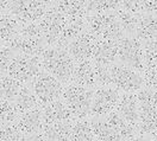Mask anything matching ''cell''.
<instances>
[{"instance_id":"1","label":"cell","mask_w":157,"mask_h":141,"mask_svg":"<svg viewBox=\"0 0 157 141\" xmlns=\"http://www.w3.org/2000/svg\"><path fill=\"white\" fill-rule=\"evenodd\" d=\"M40 63L43 70L56 77L64 85L71 82L75 60L70 56L67 48L57 45L47 46L40 55Z\"/></svg>"},{"instance_id":"2","label":"cell","mask_w":157,"mask_h":141,"mask_svg":"<svg viewBox=\"0 0 157 141\" xmlns=\"http://www.w3.org/2000/svg\"><path fill=\"white\" fill-rule=\"evenodd\" d=\"M139 102V139L150 140L157 129V90L143 87L137 92Z\"/></svg>"},{"instance_id":"3","label":"cell","mask_w":157,"mask_h":141,"mask_svg":"<svg viewBox=\"0 0 157 141\" xmlns=\"http://www.w3.org/2000/svg\"><path fill=\"white\" fill-rule=\"evenodd\" d=\"M6 45H9L16 55H29L38 57H40L43 51L48 46L38 21L24 24L19 34Z\"/></svg>"},{"instance_id":"4","label":"cell","mask_w":157,"mask_h":141,"mask_svg":"<svg viewBox=\"0 0 157 141\" xmlns=\"http://www.w3.org/2000/svg\"><path fill=\"white\" fill-rule=\"evenodd\" d=\"M87 30L98 39H121L125 34L117 12L92 13L87 16Z\"/></svg>"},{"instance_id":"5","label":"cell","mask_w":157,"mask_h":141,"mask_svg":"<svg viewBox=\"0 0 157 141\" xmlns=\"http://www.w3.org/2000/svg\"><path fill=\"white\" fill-rule=\"evenodd\" d=\"M94 89L75 84L70 82L64 85L62 100L66 102L75 119L89 118L92 110Z\"/></svg>"},{"instance_id":"6","label":"cell","mask_w":157,"mask_h":141,"mask_svg":"<svg viewBox=\"0 0 157 141\" xmlns=\"http://www.w3.org/2000/svg\"><path fill=\"white\" fill-rule=\"evenodd\" d=\"M109 75L111 84L120 92H138L145 85L142 72L119 62L109 65Z\"/></svg>"},{"instance_id":"7","label":"cell","mask_w":157,"mask_h":141,"mask_svg":"<svg viewBox=\"0 0 157 141\" xmlns=\"http://www.w3.org/2000/svg\"><path fill=\"white\" fill-rule=\"evenodd\" d=\"M118 62L139 72H143L145 70L143 40L137 36H124L119 40Z\"/></svg>"},{"instance_id":"8","label":"cell","mask_w":157,"mask_h":141,"mask_svg":"<svg viewBox=\"0 0 157 141\" xmlns=\"http://www.w3.org/2000/svg\"><path fill=\"white\" fill-rule=\"evenodd\" d=\"M43 70L40 57L29 55H16L11 62L7 75L18 80L21 84H31Z\"/></svg>"},{"instance_id":"9","label":"cell","mask_w":157,"mask_h":141,"mask_svg":"<svg viewBox=\"0 0 157 141\" xmlns=\"http://www.w3.org/2000/svg\"><path fill=\"white\" fill-rule=\"evenodd\" d=\"M40 106L62 99L64 84L45 70H42L31 83Z\"/></svg>"},{"instance_id":"10","label":"cell","mask_w":157,"mask_h":141,"mask_svg":"<svg viewBox=\"0 0 157 141\" xmlns=\"http://www.w3.org/2000/svg\"><path fill=\"white\" fill-rule=\"evenodd\" d=\"M50 7L45 0H11L9 12L24 25L39 21Z\"/></svg>"},{"instance_id":"11","label":"cell","mask_w":157,"mask_h":141,"mask_svg":"<svg viewBox=\"0 0 157 141\" xmlns=\"http://www.w3.org/2000/svg\"><path fill=\"white\" fill-rule=\"evenodd\" d=\"M66 20L67 17L64 14H62L59 10L51 6L48 12L44 14V17L38 21L43 37L48 46L59 44L64 30Z\"/></svg>"},{"instance_id":"12","label":"cell","mask_w":157,"mask_h":141,"mask_svg":"<svg viewBox=\"0 0 157 141\" xmlns=\"http://www.w3.org/2000/svg\"><path fill=\"white\" fill-rule=\"evenodd\" d=\"M121 92L113 85H102L94 89L90 116L100 118L116 110Z\"/></svg>"},{"instance_id":"13","label":"cell","mask_w":157,"mask_h":141,"mask_svg":"<svg viewBox=\"0 0 157 141\" xmlns=\"http://www.w3.org/2000/svg\"><path fill=\"white\" fill-rule=\"evenodd\" d=\"M44 125L45 122L43 119L40 106L20 114L17 121V126L25 136V140H42V132Z\"/></svg>"},{"instance_id":"14","label":"cell","mask_w":157,"mask_h":141,"mask_svg":"<svg viewBox=\"0 0 157 141\" xmlns=\"http://www.w3.org/2000/svg\"><path fill=\"white\" fill-rule=\"evenodd\" d=\"M97 39L98 38L86 30L69 43L67 45V50L75 62L92 60Z\"/></svg>"},{"instance_id":"15","label":"cell","mask_w":157,"mask_h":141,"mask_svg":"<svg viewBox=\"0 0 157 141\" xmlns=\"http://www.w3.org/2000/svg\"><path fill=\"white\" fill-rule=\"evenodd\" d=\"M116 110L124 120L138 129L139 125V102L137 92H121Z\"/></svg>"},{"instance_id":"16","label":"cell","mask_w":157,"mask_h":141,"mask_svg":"<svg viewBox=\"0 0 157 141\" xmlns=\"http://www.w3.org/2000/svg\"><path fill=\"white\" fill-rule=\"evenodd\" d=\"M119 40L97 39L92 60L98 64H104V65H112L117 63Z\"/></svg>"},{"instance_id":"17","label":"cell","mask_w":157,"mask_h":141,"mask_svg":"<svg viewBox=\"0 0 157 141\" xmlns=\"http://www.w3.org/2000/svg\"><path fill=\"white\" fill-rule=\"evenodd\" d=\"M71 82L86 87L89 89L97 88V78H95V65L93 60H86L81 62H75V68L73 72Z\"/></svg>"},{"instance_id":"18","label":"cell","mask_w":157,"mask_h":141,"mask_svg":"<svg viewBox=\"0 0 157 141\" xmlns=\"http://www.w3.org/2000/svg\"><path fill=\"white\" fill-rule=\"evenodd\" d=\"M42 113H43V119L45 123H54V122H61V121H70L74 120L75 118L73 116L71 111L66 104V102L59 99V100L52 101L48 104L40 106Z\"/></svg>"},{"instance_id":"19","label":"cell","mask_w":157,"mask_h":141,"mask_svg":"<svg viewBox=\"0 0 157 141\" xmlns=\"http://www.w3.org/2000/svg\"><path fill=\"white\" fill-rule=\"evenodd\" d=\"M87 30V17H67L61 42L57 46L67 48L69 43Z\"/></svg>"},{"instance_id":"20","label":"cell","mask_w":157,"mask_h":141,"mask_svg":"<svg viewBox=\"0 0 157 141\" xmlns=\"http://www.w3.org/2000/svg\"><path fill=\"white\" fill-rule=\"evenodd\" d=\"M73 120L45 123L42 132V140H70Z\"/></svg>"},{"instance_id":"21","label":"cell","mask_w":157,"mask_h":141,"mask_svg":"<svg viewBox=\"0 0 157 141\" xmlns=\"http://www.w3.org/2000/svg\"><path fill=\"white\" fill-rule=\"evenodd\" d=\"M1 44H9L11 40H13L18 34L23 24L17 19L12 13L5 12L1 13Z\"/></svg>"},{"instance_id":"22","label":"cell","mask_w":157,"mask_h":141,"mask_svg":"<svg viewBox=\"0 0 157 141\" xmlns=\"http://www.w3.org/2000/svg\"><path fill=\"white\" fill-rule=\"evenodd\" d=\"M88 0H57L52 6L66 17H87Z\"/></svg>"},{"instance_id":"23","label":"cell","mask_w":157,"mask_h":141,"mask_svg":"<svg viewBox=\"0 0 157 141\" xmlns=\"http://www.w3.org/2000/svg\"><path fill=\"white\" fill-rule=\"evenodd\" d=\"M136 36L142 40L157 39V13H143L139 16Z\"/></svg>"},{"instance_id":"24","label":"cell","mask_w":157,"mask_h":141,"mask_svg":"<svg viewBox=\"0 0 157 141\" xmlns=\"http://www.w3.org/2000/svg\"><path fill=\"white\" fill-rule=\"evenodd\" d=\"M13 102L16 103L18 110L21 114L40 106L31 84H23L19 92H18V95H17V97L14 99Z\"/></svg>"},{"instance_id":"25","label":"cell","mask_w":157,"mask_h":141,"mask_svg":"<svg viewBox=\"0 0 157 141\" xmlns=\"http://www.w3.org/2000/svg\"><path fill=\"white\" fill-rule=\"evenodd\" d=\"M70 140L82 141V140H95L93 127H92V120L89 118H80L73 120V127H71V138Z\"/></svg>"},{"instance_id":"26","label":"cell","mask_w":157,"mask_h":141,"mask_svg":"<svg viewBox=\"0 0 157 141\" xmlns=\"http://www.w3.org/2000/svg\"><path fill=\"white\" fill-rule=\"evenodd\" d=\"M93 133L95 136V140H119L116 132L112 129V127L108 125L104 116L94 118L90 116Z\"/></svg>"},{"instance_id":"27","label":"cell","mask_w":157,"mask_h":141,"mask_svg":"<svg viewBox=\"0 0 157 141\" xmlns=\"http://www.w3.org/2000/svg\"><path fill=\"white\" fill-rule=\"evenodd\" d=\"M117 16L120 21V25L123 27L124 34L125 36H136L140 14H136V13L120 9L117 11Z\"/></svg>"},{"instance_id":"28","label":"cell","mask_w":157,"mask_h":141,"mask_svg":"<svg viewBox=\"0 0 157 141\" xmlns=\"http://www.w3.org/2000/svg\"><path fill=\"white\" fill-rule=\"evenodd\" d=\"M21 85L23 84L19 81L13 78L10 75H1V100L14 101Z\"/></svg>"},{"instance_id":"29","label":"cell","mask_w":157,"mask_h":141,"mask_svg":"<svg viewBox=\"0 0 157 141\" xmlns=\"http://www.w3.org/2000/svg\"><path fill=\"white\" fill-rule=\"evenodd\" d=\"M121 9V0H88L87 13H108Z\"/></svg>"},{"instance_id":"30","label":"cell","mask_w":157,"mask_h":141,"mask_svg":"<svg viewBox=\"0 0 157 141\" xmlns=\"http://www.w3.org/2000/svg\"><path fill=\"white\" fill-rule=\"evenodd\" d=\"M20 114L13 101L1 100V126L17 123Z\"/></svg>"},{"instance_id":"31","label":"cell","mask_w":157,"mask_h":141,"mask_svg":"<svg viewBox=\"0 0 157 141\" xmlns=\"http://www.w3.org/2000/svg\"><path fill=\"white\" fill-rule=\"evenodd\" d=\"M143 56L145 69L157 65V39L143 40Z\"/></svg>"},{"instance_id":"32","label":"cell","mask_w":157,"mask_h":141,"mask_svg":"<svg viewBox=\"0 0 157 141\" xmlns=\"http://www.w3.org/2000/svg\"><path fill=\"white\" fill-rule=\"evenodd\" d=\"M0 140L1 141H23L25 136L19 131L17 123L1 126L0 128Z\"/></svg>"},{"instance_id":"33","label":"cell","mask_w":157,"mask_h":141,"mask_svg":"<svg viewBox=\"0 0 157 141\" xmlns=\"http://www.w3.org/2000/svg\"><path fill=\"white\" fill-rule=\"evenodd\" d=\"M94 65H95L97 88L98 87H102V85H112L111 84V75H109V65L98 64L95 62H94Z\"/></svg>"},{"instance_id":"34","label":"cell","mask_w":157,"mask_h":141,"mask_svg":"<svg viewBox=\"0 0 157 141\" xmlns=\"http://www.w3.org/2000/svg\"><path fill=\"white\" fill-rule=\"evenodd\" d=\"M0 50H1V75H6L11 62L13 60V57L16 56V53L6 44H1Z\"/></svg>"},{"instance_id":"35","label":"cell","mask_w":157,"mask_h":141,"mask_svg":"<svg viewBox=\"0 0 157 141\" xmlns=\"http://www.w3.org/2000/svg\"><path fill=\"white\" fill-rule=\"evenodd\" d=\"M142 74H143L145 87L157 90V65L152 68H147Z\"/></svg>"},{"instance_id":"36","label":"cell","mask_w":157,"mask_h":141,"mask_svg":"<svg viewBox=\"0 0 157 141\" xmlns=\"http://www.w3.org/2000/svg\"><path fill=\"white\" fill-rule=\"evenodd\" d=\"M121 9L140 14V0H121Z\"/></svg>"},{"instance_id":"37","label":"cell","mask_w":157,"mask_h":141,"mask_svg":"<svg viewBox=\"0 0 157 141\" xmlns=\"http://www.w3.org/2000/svg\"><path fill=\"white\" fill-rule=\"evenodd\" d=\"M157 13V0H140V14Z\"/></svg>"},{"instance_id":"38","label":"cell","mask_w":157,"mask_h":141,"mask_svg":"<svg viewBox=\"0 0 157 141\" xmlns=\"http://www.w3.org/2000/svg\"><path fill=\"white\" fill-rule=\"evenodd\" d=\"M10 4H11V0H1V13L9 12Z\"/></svg>"},{"instance_id":"39","label":"cell","mask_w":157,"mask_h":141,"mask_svg":"<svg viewBox=\"0 0 157 141\" xmlns=\"http://www.w3.org/2000/svg\"><path fill=\"white\" fill-rule=\"evenodd\" d=\"M150 140H157V129H156V132L151 135V138H150Z\"/></svg>"},{"instance_id":"40","label":"cell","mask_w":157,"mask_h":141,"mask_svg":"<svg viewBox=\"0 0 157 141\" xmlns=\"http://www.w3.org/2000/svg\"><path fill=\"white\" fill-rule=\"evenodd\" d=\"M45 1H47V2L49 4L50 6H52V5H54V4H55V2L57 1V0H45Z\"/></svg>"}]
</instances>
